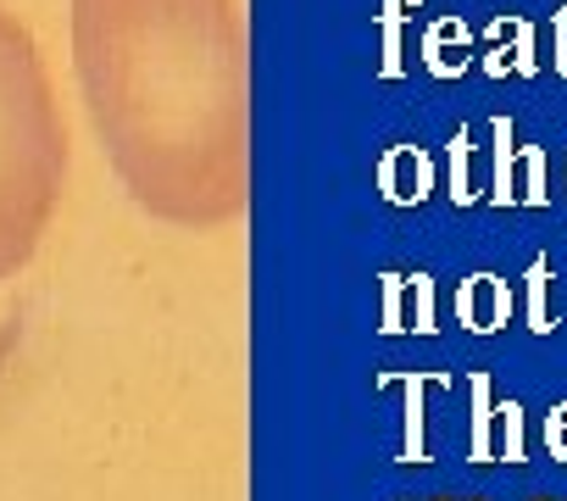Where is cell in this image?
I'll return each instance as SVG.
<instances>
[{"instance_id": "cell-2", "label": "cell", "mask_w": 567, "mask_h": 501, "mask_svg": "<svg viewBox=\"0 0 567 501\" xmlns=\"http://www.w3.org/2000/svg\"><path fill=\"white\" fill-rule=\"evenodd\" d=\"M68 178V129L29 23L0 0V279L40 250Z\"/></svg>"}, {"instance_id": "cell-8", "label": "cell", "mask_w": 567, "mask_h": 501, "mask_svg": "<svg viewBox=\"0 0 567 501\" xmlns=\"http://www.w3.org/2000/svg\"><path fill=\"white\" fill-rule=\"evenodd\" d=\"M523 201H545V184H539V151H528V190Z\"/></svg>"}, {"instance_id": "cell-9", "label": "cell", "mask_w": 567, "mask_h": 501, "mask_svg": "<svg viewBox=\"0 0 567 501\" xmlns=\"http://www.w3.org/2000/svg\"><path fill=\"white\" fill-rule=\"evenodd\" d=\"M556 73H567V7L556 12Z\"/></svg>"}, {"instance_id": "cell-7", "label": "cell", "mask_w": 567, "mask_h": 501, "mask_svg": "<svg viewBox=\"0 0 567 501\" xmlns=\"http://www.w3.org/2000/svg\"><path fill=\"white\" fill-rule=\"evenodd\" d=\"M545 446H550V457H556V462H567V401H561V407H550V423H545Z\"/></svg>"}, {"instance_id": "cell-6", "label": "cell", "mask_w": 567, "mask_h": 501, "mask_svg": "<svg viewBox=\"0 0 567 501\" xmlns=\"http://www.w3.org/2000/svg\"><path fill=\"white\" fill-rule=\"evenodd\" d=\"M495 412H501V446H506V457L517 462V457H523V407L506 401V407H495Z\"/></svg>"}, {"instance_id": "cell-4", "label": "cell", "mask_w": 567, "mask_h": 501, "mask_svg": "<svg viewBox=\"0 0 567 501\" xmlns=\"http://www.w3.org/2000/svg\"><path fill=\"white\" fill-rule=\"evenodd\" d=\"M528 324H534L539 335L556 329V318H550V263H545V257L528 268Z\"/></svg>"}, {"instance_id": "cell-1", "label": "cell", "mask_w": 567, "mask_h": 501, "mask_svg": "<svg viewBox=\"0 0 567 501\" xmlns=\"http://www.w3.org/2000/svg\"><path fill=\"white\" fill-rule=\"evenodd\" d=\"M73 51L90 117L162 212H212L228 140V40L217 0H73Z\"/></svg>"}, {"instance_id": "cell-3", "label": "cell", "mask_w": 567, "mask_h": 501, "mask_svg": "<svg viewBox=\"0 0 567 501\" xmlns=\"http://www.w3.org/2000/svg\"><path fill=\"white\" fill-rule=\"evenodd\" d=\"M462 318H467V329H501L506 324V290L489 274H478L462 290Z\"/></svg>"}, {"instance_id": "cell-5", "label": "cell", "mask_w": 567, "mask_h": 501, "mask_svg": "<svg viewBox=\"0 0 567 501\" xmlns=\"http://www.w3.org/2000/svg\"><path fill=\"white\" fill-rule=\"evenodd\" d=\"M495 201H512L517 190H512V129L506 123H495Z\"/></svg>"}]
</instances>
